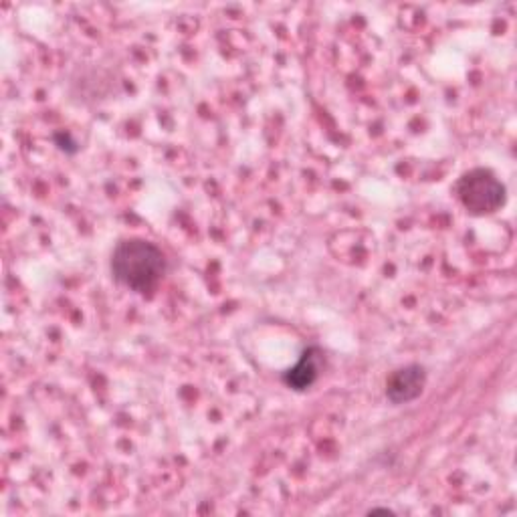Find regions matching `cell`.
Here are the masks:
<instances>
[{"label": "cell", "mask_w": 517, "mask_h": 517, "mask_svg": "<svg viewBox=\"0 0 517 517\" xmlns=\"http://www.w3.org/2000/svg\"><path fill=\"white\" fill-rule=\"evenodd\" d=\"M457 196L471 215L483 217L495 213L505 202V186L485 168L463 174L457 182Z\"/></svg>", "instance_id": "obj_2"}, {"label": "cell", "mask_w": 517, "mask_h": 517, "mask_svg": "<svg viewBox=\"0 0 517 517\" xmlns=\"http://www.w3.org/2000/svg\"><path fill=\"white\" fill-rule=\"evenodd\" d=\"M376 513H386V515H394V511H392V509H388V507H374V509H370V515H376Z\"/></svg>", "instance_id": "obj_5"}, {"label": "cell", "mask_w": 517, "mask_h": 517, "mask_svg": "<svg viewBox=\"0 0 517 517\" xmlns=\"http://www.w3.org/2000/svg\"><path fill=\"white\" fill-rule=\"evenodd\" d=\"M166 271L164 253L150 241H122L112 255V273L118 283L132 291H152Z\"/></svg>", "instance_id": "obj_1"}, {"label": "cell", "mask_w": 517, "mask_h": 517, "mask_svg": "<svg viewBox=\"0 0 517 517\" xmlns=\"http://www.w3.org/2000/svg\"><path fill=\"white\" fill-rule=\"evenodd\" d=\"M427 384V372L419 364L398 368L386 382V396L392 404H406L417 400Z\"/></svg>", "instance_id": "obj_3"}, {"label": "cell", "mask_w": 517, "mask_h": 517, "mask_svg": "<svg viewBox=\"0 0 517 517\" xmlns=\"http://www.w3.org/2000/svg\"><path fill=\"white\" fill-rule=\"evenodd\" d=\"M318 376H320V350L309 348L303 352L299 362L283 374V382L289 388L301 392V390H307L309 386H314Z\"/></svg>", "instance_id": "obj_4"}]
</instances>
